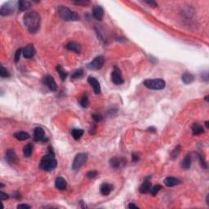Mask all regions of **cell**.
I'll return each instance as SVG.
<instances>
[{
  "label": "cell",
  "instance_id": "obj_1",
  "mask_svg": "<svg viewBox=\"0 0 209 209\" xmlns=\"http://www.w3.org/2000/svg\"><path fill=\"white\" fill-rule=\"evenodd\" d=\"M24 24L28 29L29 33L35 34L38 32L40 27V22H41V17L37 12H29L26 13L23 17Z\"/></svg>",
  "mask_w": 209,
  "mask_h": 209
},
{
  "label": "cell",
  "instance_id": "obj_2",
  "mask_svg": "<svg viewBox=\"0 0 209 209\" xmlns=\"http://www.w3.org/2000/svg\"><path fill=\"white\" fill-rule=\"evenodd\" d=\"M57 166V162L55 159V155L48 153L42 157L39 163V168L45 172H52Z\"/></svg>",
  "mask_w": 209,
  "mask_h": 209
},
{
  "label": "cell",
  "instance_id": "obj_3",
  "mask_svg": "<svg viewBox=\"0 0 209 209\" xmlns=\"http://www.w3.org/2000/svg\"><path fill=\"white\" fill-rule=\"evenodd\" d=\"M58 14L60 17L66 21H75L78 20V14L73 12L65 6H60L58 7Z\"/></svg>",
  "mask_w": 209,
  "mask_h": 209
},
{
  "label": "cell",
  "instance_id": "obj_4",
  "mask_svg": "<svg viewBox=\"0 0 209 209\" xmlns=\"http://www.w3.org/2000/svg\"><path fill=\"white\" fill-rule=\"evenodd\" d=\"M145 88L151 90H162L165 88L166 83L162 78H154V79H146L143 83Z\"/></svg>",
  "mask_w": 209,
  "mask_h": 209
},
{
  "label": "cell",
  "instance_id": "obj_5",
  "mask_svg": "<svg viewBox=\"0 0 209 209\" xmlns=\"http://www.w3.org/2000/svg\"><path fill=\"white\" fill-rule=\"evenodd\" d=\"M88 160V154L86 153H78L74 161L72 163V169L74 171H78L81 168V167Z\"/></svg>",
  "mask_w": 209,
  "mask_h": 209
},
{
  "label": "cell",
  "instance_id": "obj_6",
  "mask_svg": "<svg viewBox=\"0 0 209 209\" xmlns=\"http://www.w3.org/2000/svg\"><path fill=\"white\" fill-rule=\"evenodd\" d=\"M16 3L15 2H7L1 7L0 15L1 16H9L15 12Z\"/></svg>",
  "mask_w": 209,
  "mask_h": 209
},
{
  "label": "cell",
  "instance_id": "obj_7",
  "mask_svg": "<svg viewBox=\"0 0 209 209\" xmlns=\"http://www.w3.org/2000/svg\"><path fill=\"white\" fill-rule=\"evenodd\" d=\"M104 59L102 56H98L96 58H94V60L91 61L90 63H88L87 65V68L91 70H98L103 67L104 65Z\"/></svg>",
  "mask_w": 209,
  "mask_h": 209
},
{
  "label": "cell",
  "instance_id": "obj_8",
  "mask_svg": "<svg viewBox=\"0 0 209 209\" xmlns=\"http://www.w3.org/2000/svg\"><path fill=\"white\" fill-rule=\"evenodd\" d=\"M111 80L115 85H121L124 83L120 69L117 66H114L111 74Z\"/></svg>",
  "mask_w": 209,
  "mask_h": 209
},
{
  "label": "cell",
  "instance_id": "obj_9",
  "mask_svg": "<svg viewBox=\"0 0 209 209\" xmlns=\"http://www.w3.org/2000/svg\"><path fill=\"white\" fill-rule=\"evenodd\" d=\"M34 140H36V141L46 142V141L48 140V139L47 137H45L44 130L40 127H37L34 128Z\"/></svg>",
  "mask_w": 209,
  "mask_h": 209
},
{
  "label": "cell",
  "instance_id": "obj_10",
  "mask_svg": "<svg viewBox=\"0 0 209 209\" xmlns=\"http://www.w3.org/2000/svg\"><path fill=\"white\" fill-rule=\"evenodd\" d=\"M43 83H44V84H45L51 91H55L57 90L56 83L55 79L53 78V77L51 76V75H46L45 78H43Z\"/></svg>",
  "mask_w": 209,
  "mask_h": 209
},
{
  "label": "cell",
  "instance_id": "obj_11",
  "mask_svg": "<svg viewBox=\"0 0 209 209\" xmlns=\"http://www.w3.org/2000/svg\"><path fill=\"white\" fill-rule=\"evenodd\" d=\"M6 161L10 165H15L18 162L17 155L13 150H7L6 152Z\"/></svg>",
  "mask_w": 209,
  "mask_h": 209
},
{
  "label": "cell",
  "instance_id": "obj_12",
  "mask_svg": "<svg viewBox=\"0 0 209 209\" xmlns=\"http://www.w3.org/2000/svg\"><path fill=\"white\" fill-rule=\"evenodd\" d=\"M92 15L93 17L96 20L101 21L103 19V16H104V10L102 8V7L100 5H96L93 7V9H92Z\"/></svg>",
  "mask_w": 209,
  "mask_h": 209
},
{
  "label": "cell",
  "instance_id": "obj_13",
  "mask_svg": "<svg viewBox=\"0 0 209 209\" xmlns=\"http://www.w3.org/2000/svg\"><path fill=\"white\" fill-rule=\"evenodd\" d=\"M88 83L92 87L96 94H100L101 93V85H100V83L98 82L96 78H94V77H91V76H89L88 78Z\"/></svg>",
  "mask_w": 209,
  "mask_h": 209
},
{
  "label": "cell",
  "instance_id": "obj_14",
  "mask_svg": "<svg viewBox=\"0 0 209 209\" xmlns=\"http://www.w3.org/2000/svg\"><path fill=\"white\" fill-rule=\"evenodd\" d=\"M35 48L32 44H29L23 48V55L26 59H30L34 57V56L35 55Z\"/></svg>",
  "mask_w": 209,
  "mask_h": 209
},
{
  "label": "cell",
  "instance_id": "obj_15",
  "mask_svg": "<svg viewBox=\"0 0 209 209\" xmlns=\"http://www.w3.org/2000/svg\"><path fill=\"white\" fill-rule=\"evenodd\" d=\"M124 164H125L124 159H122V158H119V157L114 156L110 159V165L113 168H118V167H120Z\"/></svg>",
  "mask_w": 209,
  "mask_h": 209
},
{
  "label": "cell",
  "instance_id": "obj_16",
  "mask_svg": "<svg viewBox=\"0 0 209 209\" xmlns=\"http://www.w3.org/2000/svg\"><path fill=\"white\" fill-rule=\"evenodd\" d=\"M113 186L110 184H108V183H103L100 187V192L102 195L106 196L109 195L110 192L113 190Z\"/></svg>",
  "mask_w": 209,
  "mask_h": 209
},
{
  "label": "cell",
  "instance_id": "obj_17",
  "mask_svg": "<svg viewBox=\"0 0 209 209\" xmlns=\"http://www.w3.org/2000/svg\"><path fill=\"white\" fill-rule=\"evenodd\" d=\"M180 182L181 181L178 178L173 177V176H168V177H167L166 179L164 180V184L167 187H173V186H177Z\"/></svg>",
  "mask_w": 209,
  "mask_h": 209
},
{
  "label": "cell",
  "instance_id": "obj_18",
  "mask_svg": "<svg viewBox=\"0 0 209 209\" xmlns=\"http://www.w3.org/2000/svg\"><path fill=\"white\" fill-rule=\"evenodd\" d=\"M65 48L68 49L69 51H73L75 52L76 53H80L81 52V46L79 45L78 43L75 42H69L65 45Z\"/></svg>",
  "mask_w": 209,
  "mask_h": 209
},
{
  "label": "cell",
  "instance_id": "obj_19",
  "mask_svg": "<svg viewBox=\"0 0 209 209\" xmlns=\"http://www.w3.org/2000/svg\"><path fill=\"white\" fill-rule=\"evenodd\" d=\"M55 186L56 189H60V190H64L67 187V183H66V180L63 177L59 176L56 179Z\"/></svg>",
  "mask_w": 209,
  "mask_h": 209
},
{
  "label": "cell",
  "instance_id": "obj_20",
  "mask_svg": "<svg viewBox=\"0 0 209 209\" xmlns=\"http://www.w3.org/2000/svg\"><path fill=\"white\" fill-rule=\"evenodd\" d=\"M150 188H151V183L146 178V179L144 180V182L141 184L139 190H140V193H141V194H146V193L150 191Z\"/></svg>",
  "mask_w": 209,
  "mask_h": 209
},
{
  "label": "cell",
  "instance_id": "obj_21",
  "mask_svg": "<svg viewBox=\"0 0 209 209\" xmlns=\"http://www.w3.org/2000/svg\"><path fill=\"white\" fill-rule=\"evenodd\" d=\"M191 161H192L191 155L190 154H187L185 157V159L182 160V162H181V167L185 170L189 169L190 166H191Z\"/></svg>",
  "mask_w": 209,
  "mask_h": 209
},
{
  "label": "cell",
  "instance_id": "obj_22",
  "mask_svg": "<svg viewBox=\"0 0 209 209\" xmlns=\"http://www.w3.org/2000/svg\"><path fill=\"white\" fill-rule=\"evenodd\" d=\"M17 5H18V8L20 11L24 12V11H27V10L30 8L31 3L29 1H26V0H20L17 3Z\"/></svg>",
  "mask_w": 209,
  "mask_h": 209
},
{
  "label": "cell",
  "instance_id": "obj_23",
  "mask_svg": "<svg viewBox=\"0 0 209 209\" xmlns=\"http://www.w3.org/2000/svg\"><path fill=\"white\" fill-rule=\"evenodd\" d=\"M181 79L184 83L186 84H189V83H192L194 80V76L190 74V73H184L181 76Z\"/></svg>",
  "mask_w": 209,
  "mask_h": 209
},
{
  "label": "cell",
  "instance_id": "obj_24",
  "mask_svg": "<svg viewBox=\"0 0 209 209\" xmlns=\"http://www.w3.org/2000/svg\"><path fill=\"white\" fill-rule=\"evenodd\" d=\"M204 132L203 127L199 124H194L192 126V133L194 136H199Z\"/></svg>",
  "mask_w": 209,
  "mask_h": 209
},
{
  "label": "cell",
  "instance_id": "obj_25",
  "mask_svg": "<svg viewBox=\"0 0 209 209\" xmlns=\"http://www.w3.org/2000/svg\"><path fill=\"white\" fill-rule=\"evenodd\" d=\"M33 152V145L31 143L27 144L26 145H25L24 149H23V153H24V156L26 158H29L31 156Z\"/></svg>",
  "mask_w": 209,
  "mask_h": 209
},
{
  "label": "cell",
  "instance_id": "obj_26",
  "mask_svg": "<svg viewBox=\"0 0 209 209\" xmlns=\"http://www.w3.org/2000/svg\"><path fill=\"white\" fill-rule=\"evenodd\" d=\"M83 129H78V128H75V129H73L71 132V134H72V137H74V139L76 140H79L80 138H81L82 137H83Z\"/></svg>",
  "mask_w": 209,
  "mask_h": 209
},
{
  "label": "cell",
  "instance_id": "obj_27",
  "mask_svg": "<svg viewBox=\"0 0 209 209\" xmlns=\"http://www.w3.org/2000/svg\"><path fill=\"white\" fill-rule=\"evenodd\" d=\"M56 71L58 72L59 75H60V77H61V78L62 81H65V79H66V78H67L68 73L65 71L61 65H58L57 66H56Z\"/></svg>",
  "mask_w": 209,
  "mask_h": 209
},
{
  "label": "cell",
  "instance_id": "obj_28",
  "mask_svg": "<svg viewBox=\"0 0 209 209\" xmlns=\"http://www.w3.org/2000/svg\"><path fill=\"white\" fill-rule=\"evenodd\" d=\"M14 137L19 140H26L29 138V135L26 132H18L14 134Z\"/></svg>",
  "mask_w": 209,
  "mask_h": 209
},
{
  "label": "cell",
  "instance_id": "obj_29",
  "mask_svg": "<svg viewBox=\"0 0 209 209\" xmlns=\"http://www.w3.org/2000/svg\"><path fill=\"white\" fill-rule=\"evenodd\" d=\"M180 152H181V146H180V145H177V146L172 151V153H171L172 159H177L178 156H179V154L180 153Z\"/></svg>",
  "mask_w": 209,
  "mask_h": 209
},
{
  "label": "cell",
  "instance_id": "obj_30",
  "mask_svg": "<svg viewBox=\"0 0 209 209\" xmlns=\"http://www.w3.org/2000/svg\"><path fill=\"white\" fill-rule=\"evenodd\" d=\"M83 75V69H78L77 70H75L71 76L72 79H77L80 78Z\"/></svg>",
  "mask_w": 209,
  "mask_h": 209
},
{
  "label": "cell",
  "instance_id": "obj_31",
  "mask_svg": "<svg viewBox=\"0 0 209 209\" xmlns=\"http://www.w3.org/2000/svg\"><path fill=\"white\" fill-rule=\"evenodd\" d=\"M162 188H163V186H160V185H157V186H153V187H152V188H150V194H151L153 196H155L157 194H158V193L159 192L160 190L162 189Z\"/></svg>",
  "mask_w": 209,
  "mask_h": 209
},
{
  "label": "cell",
  "instance_id": "obj_32",
  "mask_svg": "<svg viewBox=\"0 0 209 209\" xmlns=\"http://www.w3.org/2000/svg\"><path fill=\"white\" fill-rule=\"evenodd\" d=\"M79 103H80V105L83 108H87L88 106V104H89V101H88V97L87 96H83V97L80 98L79 100Z\"/></svg>",
  "mask_w": 209,
  "mask_h": 209
},
{
  "label": "cell",
  "instance_id": "obj_33",
  "mask_svg": "<svg viewBox=\"0 0 209 209\" xmlns=\"http://www.w3.org/2000/svg\"><path fill=\"white\" fill-rule=\"evenodd\" d=\"M197 155H198V158H199V163H200V164H201L202 167H203V168L207 169V168H208V163H207V162H206L204 157L202 156V154H200V153H197Z\"/></svg>",
  "mask_w": 209,
  "mask_h": 209
},
{
  "label": "cell",
  "instance_id": "obj_34",
  "mask_svg": "<svg viewBox=\"0 0 209 209\" xmlns=\"http://www.w3.org/2000/svg\"><path fill=\"white\" fill-rule=\"evenodd\" d=\"M0 76L1 78H8L10 77L9 72L7 71V69L3 67V65H1L0 67Z\"/></svg>",
  "mask_w": 209,
  "mask_h": 209
},
{
  "label": "cell",
  "instance_id": "obj_35",
  "mask_svg": "<svg viewBox=\"0 0 209 209\" xmlns=\"http://www.w3.org/2000/svg\"><path fill=\"white\" fill-rule=\"evenodd\" d=\"M21 53H23V49L22 48H19L18 50H17V51H16V53H15V57H14V59H15V62L19 61Z\"/></svg>",
  "mask_w": 209,
  "mask_h": 209
},
{
  "label": "cell",
  "instance_id": "obj_36",
  "mask_svg": "<svg viewBox=\"0 0 209 209\" xmlns=\"http://www.w3.org/2000/svg\"><path fill=\"white\" fill-rule=\"evenodd\" d=\"M96 176H97V172L96 171H90L87 174V176H88V178H90V179L95 178Z\"/></svg>",
  "mask_w": 209,
  "mask_h": 209
},
{
  "label": "cell",
  "instance_id": "obj_37",
  "mask_svg": "<svg viewBox=\"0 0 209 209\" xmlns=\"http://www.w3.org/2000/svg\"><path fill=\"white\" fill-rule=\"evenodd\" d=\"M92 118L94 119L96 122H101L102 120V116L100 114H92Z\"/></svg>",
  "mask_w": 209,
  "mask_h": 209
},
{
  "label": "cell",
  "instance_id": "obj_38",
  "mask_svg": "<svg viewBox=\"0 0 209 209\" xmlns=\"http://www.w3.org/2000/svg\"><path fill=\"white\" fill-rule=\"evenodd\" d=\"M74 3L76 4V5H83V6H86V5L89 4L90 2H89V1H85V0H83V1H77V2H74Z\"/></svg>",
  "mask_w": 209,
  "mask_h": 209
},
{
  "label": "cell",
  "instance_id": "obj_39",
  "mask_svg": "<svg viewBox=\"0 0 209 209\" xmlns=\"http://www.w3.org/2000/svg\"><path fill=\"white\" fill-rule=\"evenodd\" d=\"M0 199H1L2 201L3 200H6V199H9V196H8V194H7L4 192H3V191H1L0 192Z\"/></svg>",
  "mask_w": 209,
  "mask_h": 209
},
{
  "label": "cell",
  "instance_id": "obj_40",
  "mask_svg": "<svg viewBox=\"0 0 209 209\" xmlns=\"http://www.w3.org/2000/svg\"><path fill=\"white\" fill-rule=\"evenodd\" d=\"M145 3L148 4L149 6L153 7H155L158 6V3L155 1H145Z\"/></svg>",
  "mask_w": 209,
  "mask_h": 209
},
{
  "label": "cell",
  "instance_id": "obj_41",
  "mask_svg": "<svg viewBox=\"0 0 209 209\" xmlns=\"http://www.w3.org/2000/svg\"><path fill=\"white\" fill-rule=\"evenodd\" d=\"M201 78H202V80L208 81V72H202V74L201 75Z\"/></svg>",
  "mask_w": 209,
  "mask_h": 209
},
{
  "label": "cell",
  "instance_id": "obj_42",
  "mask_svg": "<svg viewBox=\"0 0 209 209\" xmlns=\"http://www.w3.org/2000/svg\"><path fill=\"white\" fill-rule=\"evenodd\" d=\"M132 162L136 163V162H137V161H139V159H140V157L138 156V154H137V153H132Z\"/></svg>",
  "mask_w": 209,
  "mask_h": 209
},
{
  "label": "cell",
  "instance_id": "obj_43",
  "mask_svg": "<svg viewBox=\"0 0 209 209\" xmlns=\"http://www.w3.org/2000/svg\"><path fill=\"white\" fill-rule=\"evenodd\" d=\"M31 208L30 206L28 205V204H19L17 206V208L21 209V208H25V209H29Z\"/></svg>",
  "mask_w": 209,
  "mask_h": 209
},
{
  "label": "cell",
  "instance_id": "obj_44",
  "mask_svg": "<svg viewBox=\"0 0 209 209\" xmlns=\"http://www.w3.org/2000/svg\"><path fill=\"white\" fill-rule=\"evenodd\" d=\"M89 132H90V134H91V135H94V134L96 132V125H93V126L90 128Z\"/></svg>",
  "mask_w": 209,
  "mask_h": 209
},
{
  "label": "cell",
  "instance_id": "obj_45",
  "mask_svg": "<svg viewBox=\"0 0 209 209\" xmlns=\"http://www.w3.org/2000/svg\"><path fill=\"white\" fill-rule=\"evenodd\" d=\"M127 208H131V209H138L139 208H138L137 205H135L134 203H129V204L127 205Z\"/></svg>",
  "mask_w": 209,
  "mask_h": 209
},
{
  "label": "cell",
  "instance_id": "obj_46",
  "mask_svg": "<svg viewBox=\"0 0 209 209\" xmlns=\"http://www.w3.org/2000/svg\"><path fill=\"white\" fill-rule=\"evenodd\" d=\"M147 131H148V132H156V129H155V127H149V128L147 129Z\"/></svg>",
  "mask_w": 209,
  "mask_h": 209
},
{
  "label": "cell",
  "instance_id": "obj_47",
  "mask_svg": "<svg viewBox=\"0 0 209 209\" xmlns=\"http://www.w3.org/2000/svg\"><path fill=\"white\" fill-rule=\"evenodd\" d=\"M13 197H14L15 199H21V196H20V194H18V193L14 194H13Z\"/></svg>",
  "mask_w": 209,
  "mask_h": 209
},
{
  "label": "cell",
  "instance_id": "obj_48",
  "mask_svg": "<svg viewBox=\"0 0 209 209\" xmlns=\"http://www.w3.org/2000/svg\"><path fill=\"white\" fill-rule=\"evenodd\" d=\"M79 204L81 205V207L83 208H88V207L86 206V204H85V202H83V201H80V202H79Z\"/></svg>",
  "mask_w": 209,
  "mask_h": 209
},
{
  "label": "cell",
  "instance_id": "obj_49",
  "mask_svg": "<svg viewBox=\"0 0 209 209\" xmlns=\"http://www.w3.org/2000/svg\"><path fill=\"white\" fill-rule=\"evenodd\" d=\"M208 198H209V194H208V195H207V199H206V202H207V204H208V205H209Z\"/></svg>",
  "mask_w": 209,
  "mask_h": 209
},
{
  "label": "cell",
  "instance_id": "obj_50",
  "mask_svg": "<svg viewBox=\"0 0 209 209\" xmlns=\"http://www.w3.org/2000/svg\"><path fill=\"white\" fill-rule=\"evenodd\" d=\"M205 125H206V127H207V128H208L209 127V122L208 121H206Z\"/></svg>",
  "mask_w": 209,
  "mask_h": 209
},
{
  "label": "cell",
  "instance_id": "obj_51",
  "mask_svg": "<svg viewBox=\"0 0 209 209\" xmlns=\"http://www.w3.org/2000/svg\"><path fill=\"white\" fill-rule=\"evenodd\" d=\"M205 101H208V96H205Z\"/></svg>",
  "mask_w": 209,
  "mask_h": 209
}]
</instances>
